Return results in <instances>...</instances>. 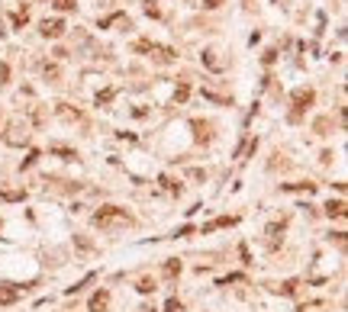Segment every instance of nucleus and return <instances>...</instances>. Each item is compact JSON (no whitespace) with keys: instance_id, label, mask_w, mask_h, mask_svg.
<instances>
[{"instance_id":"1","label":"nucleus","mask_w":348,"mask_h":312,"mask_svg":"<svg viewBox=\"0 0 348 312\" xmlns=\"http://www.w3.org/2000/svg\"><path fill=\"white\" fill-rule=\"evenodd\" d=\"M94 225L103 232H116V229H126V225H133V219H129V212L126 209H119V206H103L94 212Z\"/></svg>"},{"instance_id":"10","label":"nucleus","mask_w":348,"mask_h":312,"mask_svg":"<svg viewBox=\"0 0 348 312\" xmlns=\"http://www.w3.org/2000/svg\"><path fill=\"white\" fill-rule=\"evenodd\" d=\"M194 129H197V142H210V132H207L210 126H207V123H200V119H197Z\"/></svg>"},{"instance_id":"24","label":"nucleus","mask_w":348,"mask_h":312,"mask_svg":"<svg viewBox=\"0 0 348 312\" xmlns=\"http://www.w3.org/2000/svg\"><path fill=\"white\" fill-rule=\"evenodd\" d=\"M7 74H10V68H7V65H0V81H7Z\"/></svg>"},{"instance_id":"15","label":"nucleus","mask_w":348,"mask_h":312,"mask_svg":"<svg viewBox=\"0 0 348 312\" xmlns=\"http://www.w3.org/2000/svg\"><path fill=\"white\" fill-rule=\"evenodd\" d=\"M58 116H62V119H81V113H78V110H71V106H65V103L58 106Z\"/></svg>"},{"instance_id":"4","label":"nucleus","mask_w":348,"mask_h":312,"mask_svg":"<svg viewBox=\"0 0 348 312\" xmlns=\"http://www.w3.org/2000/svg\"><path fill=\"white\" fill-rule=\"evenodd\" d=\"M16 299H20V286L0 283V306H10V303H16Z\"/></svg>"},{"instance_id":"14","label":"nucleus","mask_w":348,"mask_h":312,"mask_svg":"<svg viewBox=\"0 0 348 312\" xmlns=\"http://www.w3.org/2000/svg\"><path fill=\"white\" fill-rule=\"evenodd\" d=\"M203 62H207L210 71H219V68H223L219 62H216V52H203Z\"/></svg>"},{"instance_id":"8","label":"nucleus","mask_w":348,"mask_h":312,"mask_svg":"<svg viewBox=\"0 0 348 312\" xmlns=\"http://www.w3.org/2000/svg\"><path fill=\"white\" fill-rule=\"evenodd\" d=\"M226 225H235V216H223V219H213L203 225V232H213V229H226Z\"/></svg>"},{"instance_id":"23","label":"nucleus","mask_w":348,"mask_h":312,"mask_svg":"<svg viewBox=\"0 0 348 312\" xmlns=\"http://www.w3.org/2000/svg\"><path fill=\"white\" fill-rule=\"evenodd\" d=\"M203 7H207V10H216V7H219V0H203Z\"/></svg>"},{"instance_id":"9","label":"nucleus","mask_w":348,"mask_h":312,"mask_svg":"<svg viewBox=\"0 0 348 312\" xmlns=\"http://www.w3.org/2000/svg\"><path fill=\"white\" fill-rule=\"evenodd\" d=\"M26 20H29V10L23 7V10H16V13H13V26L23 29V26H26Z\"/></svg>"},{"instance_id":"18","label":"nucleus","mask_w":348,"mask_h":312,"mask_svg":"<svg viewBox=\"0 0 348 312\" xmlns=\"http://www.w3.org/2000/svg\"><path fill=\"white\" fill-rule=\"evenodd\" d=\"M78 0H55V10H75Z\"/></svg>"},{"instance_id":"2","label":"nucleus","mask_w":348,"mask_h":312,"mask_svg":"<svg viewBox=\"0 0 348 312\" xmlns=\"http://www.w3.org/2000/svg\"><path fill=\"white\" fill-rule=\"evenodd\" d=\"M313 100H316V93L309 90V87H300V90H294V113H290V119H294V123H297L300 116H303V110H306V106L313 103Z\"/></svg>"},{"instance_id":"12","label":"nucleus","mask_w":348,"mask_h":312,"mask_svg":"<svg viewBox=\"0 0 348 312\" xmlns=\"http://www.w3.org/2000/svg\"><path fill=\"white\" fill-rule=\"evenodd\" d=\"M136 290H139V293H155V280H152V277H142Z\"/></svg>"},{"instance_id":"11","label":"nucleus","mask_w":348,"mask_h":312,"mask_svg":"<svg viewBox=\"0 0 348 312\" xmlns=\"http://www.w3.org/2000/svg\"><path fill=\"white\" fill-rule=\"evenodd\" d=\"M181 274V261H168L164 264V277H177Z\"/></svg>"},{"instance_id":"6","label":"nucleus","mask_w":348,"mask_h":312,"mask_svg":"<svg viewBox=\"0 0 348 312\" xmlns=\"http://www.w3.org/2000/svg\"><path fill=\"white\" fill-rule=\"evenodd\" d=\"M281 232H284V222H271V225H268V248H278Z\"/></svg>"},{"instance_id":"5","label":"nucleus","mask_w":348,"mask_h":312,"mask_svg":"<svg viewBox=\"0 0 348 312\" xmlns=\"http://www.w3.org/2000/svg\"><path fill=\"white\" fill-rule=\"evenodd\" d=\"M106 306H110V293H106V290L90 296V312H106Z\"/></svg>"},{"instance_id":"22","label":"nucleus","mask_w":348,"mask_h":312,"mask_svg":"<svg viewBox=\"0 0 348 312\" xmlns=\"http://www.w3.org/2000/svg\"><path fill=\"white\" fill-rule=\"evenodd\" d=\"M110 100H113V90H103L100 97H97V103H110Z\"/></svg>"},{"instance_id":"7","label":"nucleus","mask_w":348,"mask_h":312,"mask_svg":"<svg viewBox=\"0 0 348 312\" xmlns=\"http://www.w3.org/2000/svg\"><path fill=\"white\" fill-rule=\"evenodd\" d=\"M326 216H329V219H339V216H345V203H342V200H329V203H326Z\"/></svg>"},{"instance_id":"17","label":"nucleus","mask_w":348,"mask_h":312,"mask_svg":"<svg viewBox=\"0 0 348 312\" xmlns=\"http://www.w3.org/2000/svg\"><path fill=\"white\" fill-rule=\"evenodd\" d=\"M284 190H306V193H313L316 184H284Z\"/></svg>"},{"instance_id":"20","label":"nucleus","mask_w":348,"mask_h":312,"mask_svg":"<svg viewBox=\"0 0 348 312\" xmlns=\"http://www.w3.org/2000/svg\"><path fill=\"white\" fill-rule=\"evenodd\" d=\"M52 151H55V154H62V158H68V161H71V158H75V151H71V148H62V145H55Z\"/></svg>"},{"instance_id":"19","label":"nucleus","mask_w":348,"mask_h":312,"mask_svg":"<svg viewBox=\"0 0 348 312\" xmlns=\"http://www.w3.org/2000/svg\"><path fill=\"white\" fill-rule=\"evenodd\" d=\"M187 93H190V90H187V84H181V87L174 90V100H177V103H184V100H187Z\"/></svg>"},{"instance_id":"16","label":"nucleus","mask_w":348,"mask_h":312,"mask_svg":"<svg viewBox=\"0 0 348 312\" xmlns=\"http://www.w3.org/2000/svg\"><path fill=\"white\" fill-rule=\"evenodd\" d=\"M278 290H281L284 296H294V293H297V280H287V283H281Z\"/></svg>"},{"instance_id":"13","label":"nucleus","mask_w":348,"mask_h":312,"mask_svg":"<svg viewBox=\"0 0 348 312\" xmlns=\"http://www.w3.org/2000/svg\"><path fill=\"white\" fill-rule=\"evenodd\" d=\"M4 200H26V190H0Z\"/></svg>"},{"instance_id":"3","label":"nucleus","mask_w":348,"mask_h":312,"mask_svg":"<svg viewBox=\"0 0 348 312\" xmlns=\"http://www.w3.org/2000/svg\"><path fill=\"white\" fill-rule=\"evenodd\" d=\"M39 32L45 35V39H58V35L65 32V23L62 20H42L39 23Z\"/></svg>"},{"instance_id":"21","label":"nucleus","mask_w":348,"mask_h":312,"mask_svg":"<svg viewBox=\"0 0 348 312\" xmlns=\"http://www.w3.org/2000/svg\"><path fill=\"white\" fill-rule=\"evenodd\" d=\"M164 312H181V303H177V299H168V303H164Z\"/></svg>"}]
</instances>
